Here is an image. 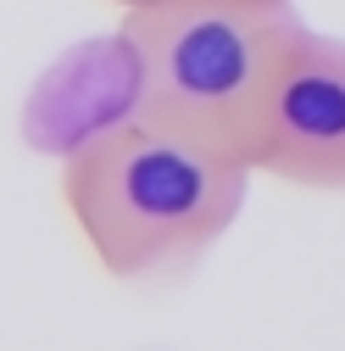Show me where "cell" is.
Instances as JSON below:
<instances>
[{
  "mask_svg": "<svg viewBox=\"0 0 345 351\" xmlns=\"http://www.w3.org/2000/svg\"><path fill=\"white\" fill-rule=\"evenodd\" d=\"M251 179L245 156L123 112L62 156V212L106 279L140 285L218 245Z\"/></svg>",
  "mask_w": 345,
  "mask_h": 351,
  "instance_id": "obj_1",
  "label": "cell"
},
{
  "mask_svg": "<svg viewBox=\"0 0 345 351\" xmlns=\"http://www.w3.org/2000/svg\"><path fill=\"white\" fill-rule=\"evenodd\" d=\"M301 23L295 0H156L123 12L134 112L256 167L273 73Z\"/></svg>",
  "mask_w": 345,
  "mask_h": 351,
  "instance_id": "obj_2",
  "label": "cell"
},
{
  "mask_svg": "<svg viewBox=\"0 0 345 351\" xmlns=\"http://www.w3.org/2000/svg\"><path fill=\"white\" fill-rule=\"evenodd\" d=\"M256 179L345 190V39L301 23L273 73L256 134Z\"/></svg>",
  "mask_w": 345,
  "mask_h": 351,
  "instance_id": "obj_3",
  "label": "cell"
},
{
  "mask_svg": "<svg viewBox=\"0 0 345 351\" xmlns=\"http://www.w3.org/2000/svg\"><path fill=\"white\" fill-rule=\"evenodd\" d=\"M112 6H123V12H134V6H156V0H112Z\"/></svg>",
  "mask_w": 345,
  "mask_h": 351,
  "instance_id": "obj_4",
  "label": "cell"
}]
</instances>
